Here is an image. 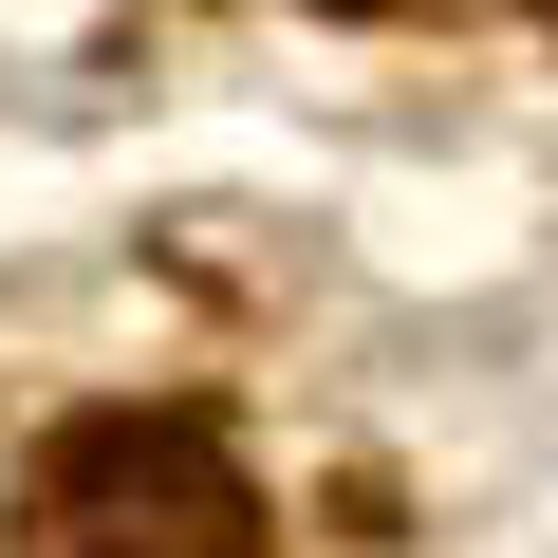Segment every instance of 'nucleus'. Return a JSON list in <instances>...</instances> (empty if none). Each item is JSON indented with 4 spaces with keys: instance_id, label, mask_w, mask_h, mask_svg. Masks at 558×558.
<instances>
[{
    "instance_id": "nucleus-1",
    "label": "nucleus",
    "mask_w": 558,
    "mask_h": 558,
    "mask_svg": "<svg viewBox=\"0 0 558 558\" xmlns=\"http://www.w3.org/2000/svg\"><path fill=\"white\" fill-rule=\"evenodd\" d=\"M20 558H260V484L205 410H75L20 484Z\"/></svg>"
},
{
    "instance_id": "nucleus-2",
    "label": "nucleus",
    "mask_w": 558,
    "mask_h": 558,
    "mask_svg": "<svg viewBox=\"0 0 558 558\" xmlns=\"http://www.w3.org/2000/svg\"><path fill=\"white\" fill-rule=\"evenodd\" d=\"M317 20H428V0H317Z\"/></svg>"
}]
</instances>
